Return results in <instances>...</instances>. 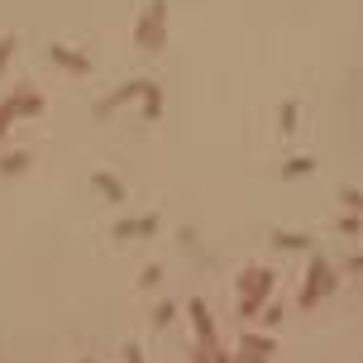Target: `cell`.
<instances>
[{"label": "cell", "mask_w": 363, "mask_h": 363, "mask_svg": "<svg viewBox=\"0 0 363 363\" xmlns=\"http://www.w3.org/2000/svg\"><path fill=\"white\" fill-rule=\"evenodd\" d=\"M125 363H144V354H139V349L129 345V349H125Z\"/></svg>", "instance_id": "9"}, {"label": "cell", "mask_w": 363, "mask_h": 363, "mask_svg": "<svg viewBox=\"0 0 363 363\" xmlns=\"http://www.w3.org/2000/svg\"><path fill=\"white\" fill-rule=\"evenodd\" d=\"M153 325H158V330L172 325V306H158V311H153Z\"/></svg>", "instance_id": "7"}, {"label": "cell", "mask_w": 363, "mask_h": 363, "mask_svg": "<svg viewBox=\"0 0 363 363\" xmlns=\"http://www.w3.org/2000/svg\"><path fill=\"white\" fill-rule=\"evenodd\" d=\"M82 363H91V359H82Z\"/></svg>", "instance_id": "10"}, {"label": "cell", "mask_w": 363, "mask_h": 363, "mask_svg": "<svg viewBox=\"0 0 363 363\" xmlns=\"http://www.w3.org/2000/svg\"><path fill=\"white\" fill-rule=\"evenodd\" d=\"M10 57H15V38H5V43H0V72H5V62H10Z\"/></svg>", "instance_id": "8"}, {"label": "cell", "mask_w": 363, "mask_h": 363, "mask_svg": "<svg viewBox=\"0 0 363 363\" xmlns=\"http://www.w3.org/2000/svg\"><path fill=\"white\" fill-rule=\"evenodd\" d=\"M91 186H96L106 201H125V182L115 177V172H91Z\"/></svg>", "instance_id": "3"}, {"label": "cell", "mask_w": 363, "mask_h": 363, "mask_svg": "<svg viewBox=\"0 0 363 363\" xmlns=\"http://www.w3.org/2000/svg\"><path fill=\"white\" fill-rule=\"evenodd\" d=\"M139 48H163V0H153L148 5V15L139 19Z\"/></svg>", "instance_id": "1"}, {"label": "cell", "mask_w": 363, "mask_h": 363, "mask_svg": "<svg viewBox=\"0 0 363 363\" xmlns=\"http://www.w3.org/2000/svg\"><path fill=\"white\" fill-rule=\"evenodd\" d=\"M24 167H29V153H10V158L0 163V172H10V177H15V172H24Z\"/></svg>", "instance_id": "6"}, {"label": "cell", "mask_w": 363, "mask_h": 363, "mask_svg": "<svg viewBox=\"0 0 363 363\" xmlns=\"http://www.w3.org/2000/svg\"><path fill=\"white\" fill-rule=\"evenodd\" d=\"M153 230H158L153 216H134V220H120V225H115V239H144V235H153Z\"/></svg>", "instance_id": "2"}, {"label": "cell", "mask_w": 363, "mask_h": 363, "mask_svg": "<svg viewBox=\"0 0 363 363\" xmlns=\"http://www.w3.org/2000/svg\"><path fill=\"white\" fill-rule=\"evenodd\" d=\"M53 57L62 62V67H67V72H77V77H86V72H91V62H86V57L72 53V48H62V43H53Z\"/></svg>", "instance_id": "4"}, {"label": "cell", "mask_w": 363, "mask_h": 363, "mask_svg": "<svg viewBox=\"0 0 363 363\" xmlns=\"http://www.w3.org/2000/svg\"><path fill=\"white\" fill-rule=\"evenodd\" d=\"M158 110H163V91L153 86V82H144V115H148V120H158Z\"/></svg>", "instance_id": "5"}]
</instances>
